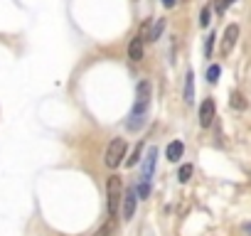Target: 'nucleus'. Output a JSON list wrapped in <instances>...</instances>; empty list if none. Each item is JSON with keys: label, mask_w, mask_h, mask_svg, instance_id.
<instances>
[{"label": "nucleus", "mask_w": 251, "mask_h": 236, "mask_svg": "<svg viewBox=\"0 0 251 236\" xmlns=\"http://www.w3.org/2000/svg\"><path fill=\"white\" fill-rule=\"evenodd\" d=\"M121 197H123V185H121V177L118 175H111L108 182H106V207H108V214L116 216L118 207H121Z\"/></svg>", "instance_id": "obj_1"}, {"label": "nucleus", "mask_w": 251, "mask_h": 236, "mask_svg": "<svg viewBox=\"0 0 251 236\" xmlns=\"http://www.w3.org/2000/svg\"><path fill=\"white\" fill-rule=\"evenodd\" d=\"M126 158V141L123 138H113L108 145H106V153H103V165L108 170H116Z\"/></svg>", "instance_id": "obj_2"}, {"label": "nucleus", "mask_w": 251, "mask_h": 236, "mask_svg": "<svg viewBox=\"0 0 251 236\" xmlns=\"http://www.w3.org/2000/svg\"><path fill=\"white\" fill-rule=\"evenodd\" d=\"M151 96H153V86H151V81H148V79L138 81V86H136V103H133V111H131V113H148Z\"/></svg>", "instance_id": "obj_3"}, {"label": "nucleus", "mask_w": 251, "mask_h": 236, "mask_svg": "<svg viewBox=\"0 0 251 236\" xmlns=\"http://www.w3.org/2000/svg\"><path fill=\"white\" fill-rule=\"evenodd\" d=\"M163 30H165V20L158 18V20H148V23H143L138 35L143 37V42H155V40H160Z\"/></svg>", "instance_id": "obj_4"}, {"label": "nucleus", "mask_w": 251, "mask_h": 236, "mask_svg": "<svg viewBox=\"0 0 251 236\" xmlns=\"http://www.w3.org/2000/svg\"><path fill=\"white\" fill-rule=\"evenodd\" d=\"M123 202V219H133L136 216V207H138V194H136V187H128L121 197Z\"/></svg>", "instance_id": "obj_5"}, {"label": "nucleus", "mask_w": 251, "mask_h": 236, "mask_svg": "<svg viewBox=\"0 0 251 236\" xmlns=\"http://www.w3.org/2000/svg\"><path fill=\"white\" fill-rule=\"evenodd\" d=\"M214 111H217L214 98H204L202 106H200V126L202 128H209L214 123Z\"/></svg>", "instance_id": "obj_6"}, {"label": "nucleus", "mask_w": 251, "mask_h": 236, "mask_svg": "<svg viewBox=\"0 0 251 236\" xmlns=\"http://www.w3.org/2000/svg\"><path fill=\"white\" fill-rule=\"evenodd\" d=\"M236 40H239V25H229V27L224 30V40H222V54H229V52L234 49Z\"/></svg>", "instance_id": "obj_7"}, {"label": "nucleus", "mask_w": 251, "mask_h": 236, "mask_svg": "<svg viewBox=\"0 0 251 236\" xmlns=\"http://www.w3.org/2000/svg\"><path fill=\"white\" fill-rule=\"evenodd\" d=\"M143 54H146V42H143L141 35H136V37L128 42V59H131V62H141Z\"/></svg>", "instance_id": "obj_8"}, {"label": "nucleus", "mask_w": 251, "mask_h": 236, "mask_svg": "<svg viewBox=\"0 0 251 236\" xmlns=\"http://www.w3.org/2000/svg\"><path fill=\"white\" fill-rule=\"evenodd\" d=\"M155 160H158V148H151L143 158V182H151V177L155 172Z\"/></svg>", "instance_id": "obj_9"}, {"label": "nucleus", "mask_w": 251, "mask_h": 236, "mask_svg": "<svg viewBox=\"0 0 251 236\" xmlns=\"http://www.w3.org/2000/svg\"><path fill=\"white\" fill-rule=\"evenodd\" d=\"M182 153H185V145H182V141H173V143L168 145V150H165V158H168L170 163H177V160L182 158Z\"/></svg>", "instance_id": "obj_10"}, {"label": "nucleus", "mask_w": 251, "mask_h": 236, "mask_svg": "<svg viewBox=\"0 0 251 236\" xmlns=\"http://www.w3.org/2000/svg\"><path fill=\"white\" fill-rule=\"evenodd\" d=\"M185 103H195V74L187 71L185 76Z\"/></svg>", "instance_id": "obj_11"}, {"label": "nucleus", "mask_w": 251, "mask_h": 236, "mask_svg": "<svg viewBox=\"0 0 251 236\" xmlns=\"http://www.w3.org/2000/svg\"><path fill=\"white\" fill-rule=\"evenodd\" d=\"M146 116H148V113H131L128 123H126V126H128V131H138V128L146 123Z\"/></svg>", "instance_id": "obj_12"}, {"label": "nucleus", "mask_w": 251, "mask_h": 236, "mask_svg": "<svg viewBox=\"0 0 251 236\" xmlns=\"http://www.w3.org/2000/svg\"><path fill=\"white\" fill-rule=\"evenodd\" d=\"M192 172H195V167H192V165H182V167H180V172H177V180H180V182H187V180L192 177Z\"/></svg>", "instance_id": "obj_13"}, {"label": "nucleus", "mask_w": 251, "mask_h": 236, "mask_svg": "<svg viewBox=\"0 0 251 236\" xmlns=\"http://www.w3.org/2000/svg\"><path fill=\"white\" fill-rule=\"evenodd\" d=\"M113 229H116V221L111 219V221H106V224H103V226H101V229H99L94 236H111V234H113Z\"/></svg>", "instance_id": "obj_14"}, {"label": "nucleus", "mask_w": 251, "mask_h": 236, "mask_svg": "<svg viewBox=\"0 0 251 236\" xmlns=\"http://www.w3.org/2000/svg\"><path fill=\"white\" fill-rule=\"evenodd\" d=\"M141 153H143V145H136V150L131 153V158H128V160H126V165H128V167H133V165L141 160Z\"/></svg>", "instance_id": "obj_15"}, {"label": "nucleus", "mask_w": 251, "mask_h": 236, "mask_svg": "<svg viewBox=\"0 0 251 236\" xmlns=\"http://www.w3.org/2000/svg\"><path fill=\"white\" fill-rule=\"evenodd\" d=\"M136 194H138V199H146V197H148V194H151V185H148V182H143V180H141V185H138V187H136Z\"/></svg>", "instance_id": "obj_16"}, {"label": "nucleus", "mask_w": 251, "mask_h": 236, "mask_svg": "<svg viewBox=\"0 0 251 236\" xmlns=\"http://www.w3.org/2000/svg\"><path fill=\"white\" fill-rule=\"evenodd\" d=\"M231 106H234V108H239V111H241V108H246V101L241 98V94H239V91H234V94H231Z\"/></svg>", "instance_id": "obj_17"}, {"label": "nucleus", "mask_w": 251, "mask_h": 236, "mask_svg": "<svg viewBox=\"0 0 251 236\" xmlns=\"http://www.w3.org/2000/svg\"><path fill=\"white\" fill-rule=\"evenodd\" d=\"M209 18H212V13H209V8H202V13H200V25H202V27H207V25L212 23Z\"/></svg>", "instance_id": "obj_18"}, {"label": "nucleus", "mask_w": 251, "mask_h": 236, "mask_svg": "<svg viewBox=\"0 0 251 236\" xmlns=\"http://www.w3.org/2000/svg\"><path fill=\"white\" fill-rule=\"evenodd\" d=\"M219 71H222V69H219V67H217V64H212V67H209V69H207V79H209V81H212V84H214V81H217V79H219Z\"/></svg>", "instance_id": "obj_19"}, {"label": "nucleus", "mask_w": 251, "mask_h": 236, "mask_svg": "<svg viewBox=\"0 0 251 236\" xmlns=\"http://www.w3.org/2000/svg\"><path fill=\"white\" fill-rule=\"evenodd\" d=\"M214 40H217V35L212 32V35L207 37V42H204V54H207V57H212V47H214Z\"/></svg>", "instance_id": "obj_20"}, {"label": "nucleus", "mask_w": 251, "mask_h": 236, "mask_svg": "<svg viewBox=\"0 0 251 236\" xmlns=\"http://www.w3.org/2000/svg\"><path fill=\"white\" fill-rule=\"evenodd\" d=\"M163 5L170 10V8H175V0H163Z\"/></svg>", "instance_id": "obj_21"}, {"label": "nucleus", "mask_w": 251, "mask_h": 236, "mask_svg": "<svg viewBox=\"0 0 251 236\" xmlns=\"http://www.w3.org/2000/svg\"><path fill=\"white\" fill-rule=\"evenodd\" d=\"M241 229H244V234H246V236H251V224H244Z\"/></svg>", "instance_id": "obj_22"}]
</instances>
